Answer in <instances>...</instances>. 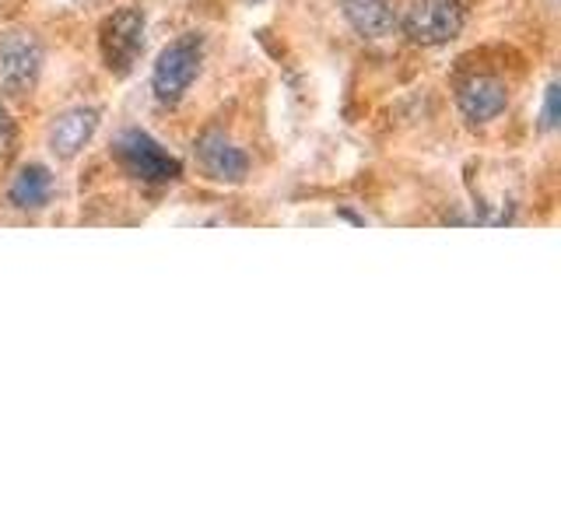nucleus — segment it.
<instances>
[{"label":"nucleus","instance_id":"obj_10","mask_svg":"<svg viewBox=\"0 0 561 526\" xmlns=\"http://www.w3.org/2000/svg\"><path fill=\"white\" fill-rule=\"evenodd\" d=\"M49 193H53V175L43 165H25L22 172L14 175L11 183V204L22 207V210H39L49 204Z\"/></svg>","mask_w":561,"mask_h":526},{"label":"nucleus","instance_id":"obj_5","mask_svg":"<svg viewBox=\"0 0 561 526\" xmlns=\"http://www.w3.org/2000/svg\"><path fill=\"white\" fill-rule=\"evenodd\" d=\"M43 70V49L28 32H11L0 39V88L8 95H25Z\"/></svg>","mask_w":561,"mask_h":526},{"label":"nucleus","instance_id":"obj_4","mask_svg":"<svg viewBox=\"0 0 561 526\" xmlns=\"http://www.w3.org/2000/svg\"><path fill=\"white\" fill-rule=\"evenodd\" d=\"M116 158L119 165L127 169V175L140 183H172L180 175V162L158 145L154 137H148L145 130H127L116 140Z\"/></svg>","mask_w":561,"mask_h":526},{"label":"nucleus","instance_id":"obj_11","mask_svg":"<svg viewBox=\"0 0 561 526\" xmlns=\"http://www.w3.org/2000/svg\"><path fill=\"white\" fill-rule=\"evenodd\" d=\"M543 127H558V84H551L548 99H543Z\"/></svg>","mask_w":561,"mask_h":526},{"label":"nucleus","instance_id":"obj_6","mask_svg":"<svg viewBox=\"0 0 561 526\" xmlns=\"http://www.w3.org/2000/svg\"><path fill=\"white\" fill-rule=\"evenodd\" d=\"M197 158L210 180H221V183H242L245 172H250V158L218 130H210L197 140Z\"/></svg>","mask_w":561,"mask_h":526},{"label":"nucleus","instance_id":"obj_7","mask_svg":"<svg viewBox=\"0 0 561 526\" xmlns=\"http://www.w3.org/2000/svg\"><path fill=\"white\" fill-rule=\"evenodd\" d=\"M508 102V92L499 78H488V75H478L470 78L463 88H460V113L470 119V123H488L502 116Z\"/></svg>","mask_w":561,"mask_h":526},{"label":"nucleus","instance_id":"obj_9","mask_svg":"<svg viewBox=\"0 0 561 526\" xmlns=\"http://www.w3.org/2000/svg\"><path fill=\"white\" fill-rule=\"evenodd\" d=\"M341 4H344V18L351 22V28L365 35V39H386V35H393V28L400 25L386 0H341Z\"/></svg>","mask_w":561,"mask_h":526},{"label":"nucleus","instance_id":"obj_3","mask_svg":"<svg viewBox=\"0 0 561 526\" xmlns=\"http://www.w3.org/2000/svg\"><path fill=\"white\" fill-rule=\"evenodd\" d=\"M467 11L460 0H414L403 14V32L417 46H443L463 32Z\"/></svg>","mask_w":561,"mask_h":526},{"label":"nucleus","instance_id":"obj_8","mask_svg":"<svg viewBox=\"0 0 561 526\" xmlns=\"http://www.w3.org/2000/svg\"><path fill=\"white\" fill-rule=\"evenodd\" d=\"M99 127V113L95 110H70L57 119V127L49 134V148L57 158H75L88 140H92Z\"/></svg>","mask_w":561,"mask_h":526},{"label":"nucleus","instance_id":"obj_12","mask_svg":"<svg viewBox=\"0 0 561 526\" xmlns=\"http://www.w3.org/2000/svg\"><path fill=\"white\" fill-rule=\"evenodd\" d=\"M11 134V123H8V113L0 110V137H8Z\"/></svg>","mask_w":561,"mask_h":526},{"label":"nucleus","instance_id":"obj_1","mask_svg":"<svg viewBox=\"0 0 561 526\" xmlns=\"http://www.w3.org/2000/svg\"><path fill=\"white\" fill-rule=\"evenodd\" d=\"M201 57L204 46L197 35H180L175 43H169L162 53H158L154 70H151V88L162 102H180L183 92L193 84L201 70Z\"/></svg>","mask_w":561,"mask_h":526},{"label":"nucleus","instance_id":"obj_2","mask_svg":"<svg viewBox=\"0 0 561 526\" xmlns=\"http://www.w3.org/2000/svg\"><path fill=\"white\" fill-rule=\"evenodd\" d=\"M102 60L113 75H130L140 49H145V11L137 8H119L102 22Z\"/></svg>","mask_w":561,"mask_h":526}]
</instances>
